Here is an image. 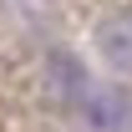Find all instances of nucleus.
Listing matches in <instances>:
<instances>
[{
  "instance_id": "nucleus-1",
  "label": "nucleus",
  "mask_w": 132,
  "mask_h": 132,
  "mask_svg": "<svg viewBox=\"0 0 132 132\" xmlns=\"http://www.w3.org/2000/svg\"><path fill=\"white\" fill-rule=\"evenodd\" d=\"M81 107H86V122L102 132H117L132 122V92L127 86H92L81 97Z\"/></svg>"
},
{
  "instance_id": "nucleus-2",
  "label": "nucleus",
  "mask_w": 132,
  "mask_h": 132,
  "mask_svg": "<svg viewBox=\"0 0 132 132\" xmlns=\"http://www.w3.org/2000/svg\"><path fill=\"white\" fill-rule=\"evenodd\" d=\"M97 46H102V56H107V66L132 71V10H127V15H112L107 26H102Z\"/></svg>"
}]
</instances>
